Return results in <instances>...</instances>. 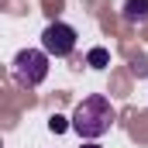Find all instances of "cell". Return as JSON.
<instances>
[{
  "label": "cell",
  "instance_id": "obj_2",
  "mask_svg": "<svg viewBox=\"0 0 148 148\" xmlns=\"http://www.w3.org/2000/svg\"><path fill=\"white\" fill-rule=\"evenodd\" d=\"M48 52L45 48H21L10 62V73L21 86H41L45 76H48Z\"/></svg>",
  "mask_w": 148,
  "mask_h": 148
},
{
  "label": "cell",
  "instance_id": "obj_4",
  "mask_svg": "<svg viewBox=\"0 0 148 148\" xmlns=\"http://www.w3.org/2000/svg\"><path fill=\"white\" fill-rule=\"evenodd\" d=\"M121 17L127 24H148V0H124Z\"/></svg>",
  "mask_w": 148,
  "mask_h": 148
},
{
  "label": "cell",
  "instance_id": "obj_7",
  "mask_svg": "<svg viewBox=\"0 0 148 148\" xmlns=\"http://www.w3.org/2000/svg\"><path fill=\"white\" fill-rule=\"evenodd\" d=\"M83 148H100V145H97V141H86V145H83Z\"/></svg>",
  "mask_w": 148,
  "mask_h": 148
},
{
  "label": "cell",
  "instance_id": "obj_6",
  "mask_svg": "<svg viewBox=\"0 0 148 148\" xmlns=\"http://www.w3.org/2000/svg\"><path fill=\"white\" fill-rule=\"evenodd\" d=\"M69 127H73V121H66V117H59V114L48 117V131H52V134H62V131H69Z\"/></svg>",
  "mask_w": 148,
  "mask_h": 148
},
{
  "label": "cell",
  "instance_id": "obj_3",
  "mask_svg": "<svg viewBox=\"0 0 148 148\" xmlns=\"http://www.w3.org/2000/svg\"><path fill=\"white\" fill-rule=\"evenodd\" d=\"M76 28L66 21H52L45 31H41V48L52 55V59H69L76 52Z\"/></svg>",
  "mask_w": 148,
  "mask_h": 148
},
{
  "label": "cell",
  "instance_id": "obj_5",
  "mask_svg": "<svg viewBox=\"0 0 148 148\" xmlns=\"http://www.w3.org/2000/svg\"><path fill=\"white\" fill-rule=\"evenodd\" d=\"M86 62H90L93 69H107V62H110V52L97 45V48H90V55H86Z\"/></svg>",
  "mask_w": 148,
  "mask_h": 148
},
{
  "label": "cell",
  "instance_id": "obj_1",
  "mask_svg": "<svg viewBox=\"0 0 148 148\" xmlns=\"http://www.w3.org/2000/svg\"><path fill=\"white\" fill-rule=\"evenodd\" d=\"M73 131L79 138H86V141H97V138H103L107 131L114 127V121H117V110H114V103L103 97V93H90L86 100H79L73 110Z\"/></svg>",
  "mask_w": 148,
  "mask_h": 148
}]
</instances>
